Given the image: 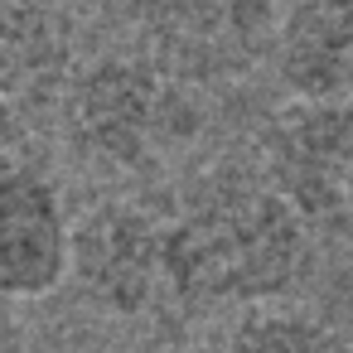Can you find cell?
Masks as SVG:
<instances>
[{
    "mask_svg": "<svg viewBox=\"0 0 353 353\" xmlns=\"http://www.w3.org/2000/svg\"><path fill=\"white\" fill-rule=\"evenodd\" d=\"M271 189L314 228H353V102H290L261 136Z\"/></svg>",
    "mask_w": 353,
    "mask_h": 353,
    "instance_id": "cell-4",
    "label": "cell"
},
{
    "mask_svg": "<svg viewBox=\"0 0 353 353\" xmlns=\"http://www.w3.org/2000/svg\"><path fill=\"white\" fill-rule=\"evenodd\" d=\"M63 281H73V223L63 194L39 165H25L10 150L0 179V290L10 300H44Z\"/></svg>",
    "mask_w": 353,
    "mask_h": 353,
    "instance_id": "cell-6",
    "label": "cell"
},
{
    "mask_svg": "<svg viewBox=\"0 0 353 353\" xmlns=\"http://www.w3.org/2000/svg\"><path fill=\"white\" fill-rule=\"evenodd\" d=\"M63 126L83 160L107 170H145L160 150L199 131L184 83L160 73L150 59H97L63 97Z\"/></svg>",
    "mask_w": 353,
    "mask_h": 353,
    "instance_id": "cell-2",
    "label": "cell"
},
{
    "mask_svg": "<svg viewBox=\"0 0 353 353\" xmlns=\"http://www.w3.org/2000/svg\"><path fill=\"white\" fill-rule=\"evenodd\" d=\"M218 353H353V339L310 310L261 305L232 324Z\"/></svg>",
    "mask_w": 353,
    "mask_h": 353,
    "instance_id": "cell-9",
    "label": "cell"
},
{
    "mask_svg": "<svg viewBox=\"0 0 353 353\" xmlns=\"http://www.w3.org/2000/svg\"><path fill=\"white\" fill-rule=\"evenodd\" d=\"M141 59L174 83L242 78L276 49L285 25L281 0H131Z\"/></svg>",
    "mask_w": 353,
    "mask_h": 353,
    "instance_id": "cell-3",
    "label": "cell"
},
{
    "mask_svg": "<svg viewBox=\"0 0 353 353\" xmlns=\"http://www.w3.org/2000/svg\"><path fill=\"white\" fill-rule=\"evenodd\" d=\"M271 63L295 102H343L353 88V0H295Z\"/></svg>",
    "mask_w": 353,
    "mask_h": 353,
    "instance_id": "cell-7",
    "label": "cell"
},
{
    "mask_svg": "<svg viewBox=\"0 0 353 353\" xmlns=\"http://www.w3.org/2000/svg\"><path fill=\"white\" fill-rule=\"evenodd\" d=\"M165 237L141 203L107 199L73 228V285L107 319H141L160 290H170Z\"/></svg>",
    "mask_w": 353,
    "mask_h": 353,
    "instance_id": "cell-5",
    "label": "cell"
},
{
    "mask_svg": "<svg viewBox=\"0 0 353 353\" xmlns=\"http://www.w3.org/2000/svg\"><path fill=\"white\" fill-rule=\"evenodd\" d=\"M0 68L10 107H20L25 92H49L63 78L68 39L49 0H0Z\"/></svg>",
    "mask_w": 353,
    "mask_h": 353,
    "instance_id": "cell-8",
    "label": "cell"
},
{
    "mask_svg": "<svg viewBox=\"0 0 353 353\" xmlns=\"http://www.w3.org/2000/svg\"><path fill=\"white\" fill-rule=\"evenodd\" d=\"M310 223L266 174L223 165L194 184L165 237L170 295L184 310H261L310 271Z\"/></svg>",
    "mask_w": 353,
    "mask_h": 353,
    "instance_id": "cell-1",
    "label": "cell"
}]
</instances>
